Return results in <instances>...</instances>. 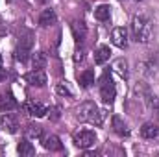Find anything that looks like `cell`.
<instances>
[{"instance_id":"obj_1","label":"cell","mask_w":159,"mask_h":157,"mask_svg":"<svg viewBox=\"0 0 159 157\" xmlns=\"http://www.w3.org/2000/svg\"><path fill=\"white\" fill-rule=\"evenodd\" d=\"M76 118L80 122H89L94 126H102L106 120V111L98 109V105L94 102H83L76 111Z\"/></svg>"},{"instance_id":"obj_2","label":"cell","mask_w":159,"mask_h":157,"mask_svg":"<svg viewBox=\"0 0 159 157\" xmlns=\"http://www.w3.org/2000/svg\"><path fill=\"white\" fill-rule=\"evenodd\" d=\"M131 35L141 44H146L152 39V22L146 15H135L131 20Z\"/></svg>"},{"instance_id":"obj_3","label":"cell","mask_w":159,"mask_h":157,"mask_svg":"<svg viewBox=\"0 0 159 157\" xmlns=\"http://www.w3.org/2000/svg\"><path fill=\"white\" fill-rule=\"evenodd\" d=\"M115 96H117L115 83H113V79L109 76V72H106L102 76V79H100V98H102L104 104H113Z\"/></svg>"},{"instance_id":"obj_4","label":"cell","mask_w":159,"mask_h":157,"mask_svg":"<svg viewBox=\"0 0 159 157\" xmlns=\"http://www.w3.org/2000/svg\"><path fill=\"white\" fill-rule=\"evenodd\" d=\"M94 142H96V133L93 129H81L74 135V144L81 150H87V148L94 146Z\"/></svg>"},{"instance_id":"obj_5","label":"cell","mask_w":159,"mask_h":157,"mask_svg":"<svg viewBox=\"0 0 159 157\" xmlns=\"http://www.w3.org/2000/svg\"><path fill=\"white\" fill-rule=\"evenodd\" d=\"M32 43H34V34L32 32H26V37H20L19 43V48L15 52V59L17 61H26L30 50H32Z\"/></svg>"},{"instance_id":"obj_6","label":"cell","mask_w":159,"mask_h":157,"mask_svg":"<svg viewBox=\"0 0 159 157\" xmlns=\"http://www.w3.org/2000/svg\"><path fill=\"white\" fill-rule=\"evenodd\" d=\"M141 72L148 78H159V57L157 56H152L150 59L143 61L141 63Z\"/></svg>"},{"instance_id":"obj_7","label":"cell","mask_w":159,"mask_h":157,"mask_svg":"<svg viewBox=\"0 0 159 157\" xmlns=\"http://www.w3.org/2000/svg\"><path fill=\"white\" fill-rule=\"evenodd\" d=\"M22 109H24L30 117H35V118H41V117H44V115L48 113V107H44V105L39 104V102H24Z\"/></svg>"},{"instance_id":"obj_8","label":"cell","mask_w":159,"mask_h":157,"mask_svg":"<svg viewBox=\"0 0 159 157\" xmlns=\"http://www.w3.org/2000/svg\"><path fill=\"white\" fill-rule=\"evenodd\" d=\"M26 81L32 87H44L46 85V74L43 72V69H34L32 72L26 74Z\"/></svg>"},{"instance_id":"obj_9","label":"cell","mask_w":159,"mask_h":157,"mask_svg":"<svg viewBox=\"0 0 159 157\" xmlns=\"http://www.w3.org/2000/svg\"><path fill=\"white\" fill-rule=\"evenodd\" d=\"M111 41H113V44L117 48H126L128 46V30L122 28V26L115 28L113 34H111Z\"/></svg>"},{"instance_id":"obj_10","label":"cell","mask_w":159,"mask_h":157,"mask_svg":"<svg viewBox=\"0 0 159 157\" xmlns=\"http://www.w3.org/2000/svg\"><path fill=\"white\" fill-rule=\"evenodd\" d=\"M0 128H2L4 131H7V133H17L19 122H17V118L13 117V115L4 113V115L0 117Z\"/></svg>"},{"instance_id":"obj_11","label":"cell","mask_w":159,"mask_h":157,"mask_svg":"<svg viewBox=\"0 0 159 157\" xmlns=\"http://www.w3.org/2000/svg\"><path fill=\"white\" fill-rule=\"evenodd\" d=\"M159 135V126L156 122H146L141 128V137L143 139H156Z\"/></svg>"},{"instance_id":"obj_12","label":"cell","mask_w":159,"mask_h":157,"mask_svg":"<svg viewBox=\"0 0 159 157\" xmlns=\"http://www.w3.org/2000/svg\"><path fill=\"white\" fill-rule=\"evenodd\" d=\"M15 107H17V100L13 98V94H11V92L2 94V98H0V109L6 111V113H9V111H13Z\"/></svg>"},{"instance_id":"obj_13","label":"cell","mask_w":159,"mask_h":157,"mask_svg":"<svg viewBox=\"0 0 159 157\" xmlns=\"http://www.w3.org/2000/svg\"><path fill=\"white\" fill-rule=\"evenodd\" d=\"M111 126H113V131H115L117 135H120V137H128V135H129V128L126 126V122L120 117H113Z\"/></svg>"},{"instance_id":"obj_14","label":"cell","mask_w":159,"mask_h":157,"mask_svg":"<svg viewBox=\"0 0 159 157\" xmlns=\"http://www.w3.org/2000/svg\"><path fill=\"white\" fill-rule=\"evenodd\" d=\"M17 152L22 157H32L35 154V148H34V144L30 142V139H22V141L19 142V146H17Z\"/></svg>"},{"instance_id":"obj_15","label":"cell","mask_w":159,"mask_h":157,"mask_svg":"<svg viewBox=\"0 0 159 157\" xmlns=\"http://www.w3.org/2000/svg\"><path fill=\"white\" fill-rule=\"evenodd\" d=\"M109 17H111V6L109 4H102L94 9V19L96 20L106 22V20H109Z\"/></svg>"},{"instance_id":"obj_16","label":"cell","mask_w":159,"mask_h":157,"mask_svg":"<svg viewBox=\"0 0 159 157\" xmlns=\"http://www.w3.org/2000/svg\"><path fill=\"white\" fill-rule=\"evenodd\" d=\"M43 146H44L46 150H50V152H61V150H63V144H61L59 137H56V135L46 137L44 142H43Z\"/></svg>"},{"instance_id":"obj_17","label":"cell","mask_w":159,"mask_h":157,"mask_svg":"<svg viewBox=\"0 0 159 157\" xmlns=\"http://www.w3.org/2000/svg\"><path fill=\"white\" fill-rule=\"evenodd\" d=\"M94 70H91V69H87V70H83L81 74L78 76V81H80V85L83 87V89H89L93 83H94Z\"/></svg>"},{"instance_id":"obj_18","label":"cell","mask_w":159,"mask_h":157,"mask_svg":"<svg viewBox=\"0 0 159 157\" xmlns=\"http://www.w3.org/2000/svg\"><path fill=\"white\" fill-rule=\"evenodd\" d=\"M70 28H72V34H74V39L78 41V43H81V41L85 39V35H87V28H85V24H83L81 20H74Z\"/></svg>"},{"instance_id":"obj_19","label":"cell","mask_w":159,"mask_h":157,"mask_svg":"<svg viewBox=\"0 0 159 157\" xmlns=\"http://www.w3.org/2000/svg\"><path fill=\"white\" fill-rule=\"evenodd\" d=\"M109 56H111L109 46H100V48L94 52V63H96V65H104V63L109 59Z\"/></svg>"},{"instance_id":"obj_20","label":"cell","mask_w":159,"mask_h":157,"mask_svg":"<svg viewBox=\"0 0 159 157\" xmlns=\"http://www.w3.org/2000/svg\"><path fill=\"white\" fill-rule=\"evenodd\" d=\"M54 22H56V13H54V9H44L39 17V24L43 28H46V26H52Z\"/></svg>"},{"instance_id":"obj_21","label":"cell","mask_w":159,"mask_h":157,"mask_svg":"<svg viewBox=\"0 0 159 157\" xmlns=\"http://www.w3.org/2000/svg\"><path fill=\"white\" fill-rule=\"evenodd\" d=\"M26 139H30V141H41L43 139V128L30 124L26 128Z\"/></svg>"},{"instance_id":"obj_22","label":"cell","mask_w":159,"mask_h":157,"mask_svg":"<svg viewBox=\"0 0 159 157\" xmlns=\"http://www.w3.org/2000/svg\"><path fill=\"white\" fill-rule=\"evenodd\" d=\"M113 70L119 74L120 78L126 79V78H128V74H129V72H128V61H126V59H122V57L117 59V61L113 63Z\"/></svg>"},{"instance_id":"obj_23","label":"cell","mask_w":159,"mask_h":157,"mask_svg":"<svg viewBox=\"0 0 159 157\" xmlns=\"http://www.w3.org/2000/svg\"><path fill=\"white\" fill-rule=\"evenodd\" d=\"M46 54L44 52H35V54H32V67L34 69H44V65H46Z\"/></svg>"},{"instance_id":"obj_24","label":"cell","mask_w":159,"mask_h":157,"mask_svg":"<svg viewBox=\"0 0 159 157\" xmlns=\"http://www.w3.org/2000/svg\"><path fill=\"white\" fill-rule=\"evenodd\" d=\"M148 107L152 111H156V115L159 117V98L157 96H148Z\"/></svg>"},{"instance_id":"obj_25","label":"cell","mask_w":159,"mask_h":157,"mask_svg":"<svg viewBox=\"0 0 159 157\" xmlns=\"http://www.w3.org/2000/svg\"><path fill=\"white\" fill-rule=\"evenodd\" d=\"M56 91H57V94H61V96H70V91H69V87H67L65 83H57Z\"/></svg>"},{"instance_id":"obj_26","label":"cell","mask_w":159,"mask_h":157,"mask_svg":"<svg viewBox=\"0 0 159 157\" xmlns=\"http://www.w3.org/2000/svg\"><path fill=\"white\" fill-rule=\"evenodd\" d=\"M83 59H85V50H83L81 46H78V48H76V54H74V61H76V63H81Z\"/></svg>"},{"instance_id":"obj_27","label":"cell","mask_w":159,"mask_h":157,"mask_svg":"<svg viewBox=\"0 0 159 157\" xmlns=\"http://www.w3.org/2000/svg\"><path fill=\"white\" fill-rule=\"evenodd\" d=\"M48 113H50V120H59V107H52V109H48Z\"/></svg>"},{"instance_id":"obj_28","label":"cell","mask_w":159,"mask_h":157,"mask_svg":"<svg viewBox=\"0 0 159 157\" xmlns=\"http://www.w3.org/2000/svg\"><path fill=\"white\" fill-rule=\"evenodd\" d=\"M6 78H7V70L2 69V65H0V81H4Z\"/></svg>"},{"instance_id":"obj_29","label":"cell","mask_w":159,"mask_h":157,"mask_svg":"<svg viewBox=\"0 0 159 157\" xmlns=\"http://www.w3.org/2000/svg\"><path fill=\"white\" fill-rule=\"evenodd\" d=\"M0 65H2V54H0Z\"/></svg>"},{"instance_id":"obj_30","label":"cell","mask_w":159,"mask_h":157,"mask_svg":"<svg viewBox=\"0 0 159 157\" xmlns=\"http://www.w3.org/2000/svg\"><path fill=\"white\" fill-rule=\"evenodd\" d=\"M6 2H13V0H6Z\"/></svg>"},{"instance_id":"obj_31","label":"cell","mask_w":159,"mask_h":157,"mask_svg":"<svg viewBox=\"0 0 159 157\" xmlns=\"http://www.w3.org/2000/svg\"><path fill=\"white\" fill-rule=\"evenodd\" d=\"M135 2H141V0H135Z\"/></svg>"}]
</instances>
